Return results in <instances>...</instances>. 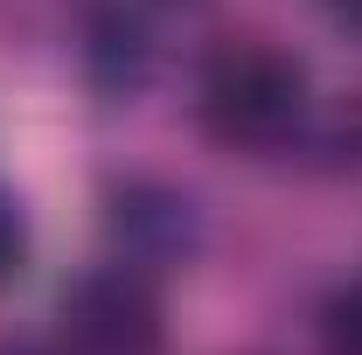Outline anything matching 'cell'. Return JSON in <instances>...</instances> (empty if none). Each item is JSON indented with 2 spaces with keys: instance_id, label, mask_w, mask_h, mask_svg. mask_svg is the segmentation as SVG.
I'll return each mask as SVG.
<instances>
[{
  "instance_id": "obj_1",
  "label": "cell",
  "mask_w": 362,
  "mask_h": 355,
  "mask_svg": "<svg viewBox=\"0 0 362 355\" xmlns=\"http://www.w3.org/2000/svg\"><path fill=\"white\" fill-rule=\"evenodd\" d=\"M195 133L223 153H279L307 126V63L279 42L230 35L195 63Z\"/></svg>"
},
{
  "instance_id": "obj_2",
  "label": "cell",
  "mask_w": 362,
  "mask_h": 355,
  "mask_svg": "<svg viewBox=\"0 0 362 355\" xmlns=\"http://www.w3.org/2000/svg\"><path fill=\"white\" fill-rule=\"evenodd\" d=\"M56 355H160L168 349V313L153 293V272L105 258L98 272L70 279L56 300Z\"/></svg>"
},
{
  "instance_id": "obj_3",
  "label": "cell",
  "mask_w": 362,
  "mask_h": 355,
  "mask_svg": "<svg viewBox=\"0 0 362 355\" xmlns=\"http://www.w3.org/2000/svg\"><path fill=\"white\" fill-rule=\"evenodd\" d=\"M105 237L112 258L139 272H175L202 251V209L181 195L175 181L153 175H126L105 188Z\"/></svg>"
},
{
  "instance_id": "obj_4",
  "label": "cell",
  "mask_w": 362,
  "mask_h": 355,
  "mask_svg": "<svg viewBox=\"0 0 362 355\" xmlns=\"http://www.w3.org/2000/svg\"><path fill=\"white\" fill-rule=\"evenodd\" d=\"M153 14L139 0H90L84 28H77V63L98 105H133L153 77Z\"/></svg>"
},
{
  "instance_id": "obj_5",
  "label": "cell",
  "mask_w": 362,
  "mask_h": 355,
  "mask_svg": "<svg viewBox=\"0 0 362 355\" xmlns=\"http://www.w3.org/2000/svg\"><path fill=\"white\" fill-rule=\"evenodd\" d=\"M320 355H362V279L320 300Z\"/></svg>"
},
{
  "instance_id": "obj_6",
  "label": "cell",
  "mask_w": 362,
  "mask_h": 355,
  "mask_svg": "<svg viewBox=\"0 0 362 355\" xmlns=\"http://www.w3.org/2000/svg\"><path fill=\"white\" fill-rule=\"evenodd\" d=\"M21 244H28V237H21V209H14V195L0 188V286L14 279V265H21Z\"/></svg>"
},
{
  "instance_id": "obj_7",
  "label": "cell",
  "mask_w": 362,
  "mask_h": 355,
  "mask_svg": "<svg viewBox=\"0 0 362 355\" xmlns=\"http://www.w3.org/2000/svg\"><path fill=\"white\" fill-rule=\"evenodd\" d=\"M320 14L334 21V28H349V35H362V0H314Z\"/></svg>"
},
{
  "instance_id": "obj_8",
  "label": "cell",
  "mask_w": 362,
  "mask_h": 355,
  "mask_svg": "<svg viewBox=\"0 0 362 355\" xmlns=\"http://www.w3.org/2000/svg\"><path fill=\"white\" fill-rule=\"evenodd\" d=\"M341 139H349V153H356V161H362V105H356V112H349V119H341Z\"/></svg>"
},
{
  "instance_id": "obj_9",
  "label": "cell",
  "mask_w": 362,
  "mask_h": 355,
  "mask_svg": "<svg viewBox=\"0 0 362 355\" xmlns=\"http://www.w3.org/2000/svg\"><path fill=\"white\" fill-rule=\"evenodd\" d=\"M0 355H56V349H35V342H0Z\"/></svg>"
}]
</instances>
